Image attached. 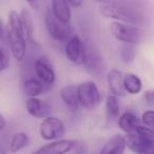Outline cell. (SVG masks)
<instances>
[{"label":"cell","instance_id":"cell-1","mask_svg":"<svg viewBox=\"0 0 154 154\" xmlns=\"http://www.w3.org/2000/svg\"><path fill=\"white\" fill-rule=\"evenodd\" d=\"M5 38L9 41L13 57L17 61H22L26 52V39L22 28L19 14L11 10L8 16V24L5 26Z\"/></svg>","mask_w":154,"mask_h":154},{"label":"cell","instance_id":"cell-2","mask_svg":"<svg viewBox=\"0 0 154 154\" xmlns=\"http://www.w3.org/2000/svg\"><path fill=\"white\" fill-rule=\"evenodd\" d=\"M98 10L103 17L114 19L116 21L137 26H143L147 23V17L139 8L130 7V5H100Z\"/></svg>","mask_w":154,"mask_h":154},{"label":"cell","instance_id":"cell-3","mask_svg":"<svg viewBox=\"0 0 154 154\" xmlns=\"http://www.w3.org/2000/svg\"><path fill=\"white\" fill-rule=\"evenodd\" d=\"M110 33L115 39L122 43L137 45L145 39L146 33L137 26L124 23L120 21H113L110 26Z\"/></svg>","mask_w":154,"mask_h":154},{"label":"cell","instance_id":"cell-4","mask_svg":"<svg viewBox=\"0 0 154 154\" xmlns=\"http://www.w3.org/2000/svg\"><path fill=\"white\" fill-rule=\"evenodd\" d=\"M45 23L51 38L58 42H66L73 35V29L70 22H63L53 15L51 9L45 14Z\"/></svg>","mask_w":154,"mask_h":154},{"label":"cell","instance_id":"cell-5","mask_svg":"<svg viewBox=\"0 0 154 154\" xmlns=\"http://www.w3.org/2000/svg\"><path fill=\"white\" fill-rule=\"evenodd\" d=\"M77 95L80 106L88 110L96 108L101 101L100 91L97 85L91 80L77 85Z\"/></svg>","mask_w":154,"mask_h":154},{"label":"cell","instance_id":"cell-6","mask_svg":"<svg viewBox=\"0 0 154 154\" xmlns=\"http://www.w3.org/2000/svg\"><path fill=\"white\" fill-rule=\"evenodd\" d=\"M39 133L41 138L45 140H55L64 136L66 127L62 120L58 117L49 115L41 122L39 126Z\"/></svg>","mask_w":154,"mask_h":154},{"label":"cell","instance_id":"cell-7","mask_svg":"<svg viewBox=\"0 0 154 154\" xmlns=\"http://www.w3.org/2000/svg\"><path fill=\"white\" fill-rule=\"evenodd\" d=\"M66 56L69 61L76 66H82L86 61L87 47L79 36L72 35L66 41Z\"/></svg>","mask_w":154,"mask_h":154},{"label":"cell","instance_id":"cell-8","mask_svg":"<svg viewBox=\"0 0 154 154\" xmlns=\"http://www.w3.org/2000/svg\"><path fill=\"white\" fill-rule=\"evenodd\" d=\"M126 146L132 152L137 154H149L153 152L154 138L146 137L134 132L127 133Z\"/></svg>","mask_w":154,"mask_h":154},{"label":"cell","instance_id":"cell-9","mask_svg":"<svg viewBox=\"0 0 154 154\" xmlns=\"http://www.w3.org/2000/svg\"><path fill=\"white\" fill-rule=\"evenodd\" d=\"M52 143H47L35 151L37 154H63L72 151L78 146V141L75 139H62L58 138L51 140Z\"/></svg>","mask_w":154,"mask_h":154},{"label":"cell","instance_id":"cell-10","mask_svg":"<svg viewBox=\"0 0 154 154\" xmlns=\"http://www.w3.org/2000/svg\"><path fill=\"white\" fill-rule=\"evenodd\" d=\"M35 72L39 79L45 82L48 87L52 86L55 82V70L51 60L45 56H41L35 61Z\"/></svg>","mask_w":154,"mask_h":154},{"label":"cell","instance_id":"cell-11","mask_svg":"<svg viewBox=\"0 0 154 154\" xmlns=\"http://www.w3.org/2000/svg\"><path fill=\"white\" fill-rule=\"evenodd\" d=\"M26 109L31 116L35 118H45L51 115L53 109L49 101L38 97H29L26 101Z\"/></svg>","mask_w":154,"mask_h":154},{"label":"cell","instance_id":"cell-12","mask_svg":"<svg viewBox=\"0 0 154 154\" xmlns=\"http://www.w3.org/2000/svg\"><path fill=\"white\" fill-rule=\"evenodd\" d=\"M60 98L62 99L63 103L66 105V109L71 112H76L80 109L79 99L77 95V86L75 85H68L60 89L59 91Z\"/></svg>","mask_w":154,"mask_h":154},{"label":"cell","instance_id":"cell-13","mask_svg":"<svg viewBox=\"0 0 154 154\" xmlns=\"http://www.w3.org/2000/svg\"><path fill=\"white\" fill-rule=\"evenodd\" d=\"M122 78H124V74L117 69H112L108 73L107 80L109 88L113 95L117 97H125L127 95V92L124 88Z\"/></svg>","mask_w":154,"mask_h":154},{"label":"cell","instance_id":"cell-14","mask_svg":"<svg viewBox=\"0 0 154 154\" xmlns=\"http://www.w3.org/2000/svg\"><path fill=\"white\" fill-rule=\"evenodd\" d=\"M20 19H21L22 28L24 31V35H26V43L33 47L34 49H39L38 43L35 41L34 39V23H33V17L32 14L29 10L22 9L21 13H20Z\"/></svg>","mask_w":154,"mask_h":154},{"label":"cell","instance_id":"cell-15","mask_svg":"<svg viewBox=\"0 0 154 154\" xmlns=\"http://www.w3.org/2000/svg\"><path fill=\"white\" fill-rule=\"evenodd\" d=\"M126 136L122 134H114L103 145L100 154H122L126 150Z\"/></svg>","mask_w":154,"mask_h":154},{"label":"cell","instance_id":"cell-16","mask_svg":"<svg viewBox=\"0 0 154 154\" xmlns=\"http://www.w3.org/2000/svg\"><path fill=\"white\" fill-rule=\"evenodd\" d=\"M53 15L63 22H70L72 18L70 5L68 0H52V9Z\"/></svg>","mask_w":154,"mask_h":154},{"label":"cell","instance_id":"cell-17","mask_svg":"<svg viewBox=\"0 0 154 154\" xmlns=\"http://www.w3.org/2000/svg\"><path fill=\"white\" fill-rule=\"evenodd\" d=\"M117 124L118 127L122 129L124 132L130 133L134 130V128L139 125V118L137 116V114H135L134 112L131 111H126L117 118Z\"/></svg>","mask_w":154,"mask_h":154},{"label":"cell","instance_id":"cell-18","mask_svg":"<svg viewBox=\"0 0 154 154\" xmlns=\"http://www.w3.org/2000/svg\"><path fill=\"white\" fill-rule=\"evenodd\" d=\"M47 85L41 82L39 78H29L23 82V91L29 97H36L38 95L42 94L45 91Z\"/></svg>","mask_w":154,"mask_h":154},{"label":"cell","instance_id":"cell-19","mask_svg":"<svg viewBox=\"0 0 154 154\" xmlns=\"http://www.w3.org/2000/svg\"><path fill=\"white\" fill-rule=\"evenodd\" d=\"M120 114L119 101L117 96L115 95H109L106 100V120L107 122H115Z\"/></svg>","mask_w":154,"mask_h":154},{"label":"cell","instance_id":"cell-20","mask_svg":"<svg viewBox=\"0 0 154 154\" xmlns=\"http://www.w3.org/2000/svg\"><path fill=\"white\" fill-rule=\"evenodd\" d=\"M86 68L89 69L90 72H93V74H98V72H101V64H103V59H101L99 53H97L94 49H87V56H86Z\"/></svg>","mask_w":154,"mask_h":154},{"label":"cell","instance_id":"cell-21","mask_svg":"<svg viewBox=\"0 0 154 154\" xmlns=\"http://www.w3.org/2000/svg\"><path fill=\"white\" fill-rule=\"evenodd\" d=\"M122 82H124V88L126 92L132 95L138 94L143 88V82H141L140 78L132 73H128V74L124 75Z\"/></svg>","mask_w":154,"mask_h":154},{"label":"cell","instance_id":"cell-22","mask_svg":"<svg viewBox=\"0 0 154 154\" xmlns=\"http://www.w3.org/2000/svg\"><path fill=\"white\" fill-rule=\"evenodd\" d=\"M29 143V136L24 132H17L12 136L10 141V152H18L23 149Z\"/></svg>","mask_w":154,"mask_h":154},{"label":"cell","instance_id":"cell-23","mask_svg":"<svg viewBox=\"0 0 154 154\" xmlns=\"http://www.w3.org/2000/svg\"><path fill=\"white\" fill-rule=\"evenodd\" d=\"M93 2L98 5H130L140 9L143 5L141 0H92Z\"/></svg>","mask_w":154,"mask_h":154},{"label":"cell","instance_id":"cell-24","mask_svg":"<svg viewBox=\"0 0 154 154\" xmlns=\"http://www.w3.org/2000/svg\"><path fill=\"white\" fill-rule=\"evenodd\" d=\"M135 48L132 43H124L120 47V57L125 63H132L133 60L135 59Z\"/></svg>","mask_w":154,"mask_h":154},{"label":"cell","instance_id":"cell-25","mask_svg":"<svg viewBox=\"0 0 154 154\" xmlns=\"http://www.w3.org/2000/svg\"><path fill=\"white\" fill-rule=\"evenodd\" d=\"M10 66V53L5 48L0 45V73L5 71Z\"/></svg>","mask_w":154,"mask_h":154},{"label":"cell","instance_id":"cell-26","mask_svg":"<svg viewBox=\"0 0 154 154\" xmlns=\"http://www.w3.org/2000/svg\"><path fill=\"white\" fill-rule=\"evenodd\" d=\"M141 120L145 126L153 129L154 127V111L153 110H148L145 111L141 115Z\"/></svg>","mask_w":154,"mask_h":154},{"label":"cell","instance_id":"cell-27","mask_svg":"<svg viewBox=\"0 0 154 154\" xmlns=\"http://www.w3.org/2000/svg\"><path fill=\"white\" fill-rule=\"evenodd\" d=\"M10 152V143H7L5 138L0 136V153H7Z\"/></svg>","mask_w":154,"mask_h":154},{"label":"cell","instance_id":"cell-28","mask_svg":"<svg viewBox=\"0 0 154 154\" xmlns=\"http://www.w3.org/2000/svg\"><path fill=\"white\" fill-rule=\"evenodd\" d=\"M143 98L146 99L148 103L152 105L154 103V92L153 91H146L145 94H143Z\"/></svg>","mask_w":154,"mask_h":154},{"label":"cell","instance_id":"cell-29","mask_svg":"<svg viewBox=\"0 0 154 154\" xmlns=\"http://www.w3.org/2000/svg\"><path fill=\"white\" fill-rule=\"evenodd\" d=\"M5 39V26L2 19L0 18V41H3Z\"/></svg>","mask_w":154,"mask_h":154},{"label":"cell","instance_id":"cell-30","mask_svg":"<svg viewBox=\"0 0 154 154\" xmlns=\"http://www.w3.org/2000/svg\"><path fill=\"white\" fill-rule=\"evenodd\" d=\"M29 3V5L31 7V9H33L34 11H38L39 9V0H26Z\"/></svg>","mask_w":154,"mask_h":154},{"label":"cell","instance_id":"cell-31","mask_svg":"<svg viewBox=\"0 0 154 154\" xmlns=\"http://www.w3.org/2000/svg\"><path fill=\"white\" fill-rule=\"evenodd\" d=\"M68 2L70 5H72V7L74 8H79L82 5V3H84V0H68Z\"/></svg>","mask_w":154,"mask_h":154},{"label":"cell","instance_id":"cell-32","mask_svg":"<svg viewBox=\"0 0 154 154\" xmlns=\"http://www.w3.org/2000/svg\"><path fill=\"white\" fill-rule=\"evenodd\" d=\"M5 127H7V119H5V117L2 114L0 113V132L3 131V129H5Z\"/></svg>","mask_w":154,"mask_h":154}]
</instances>
